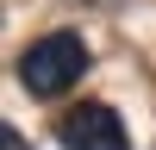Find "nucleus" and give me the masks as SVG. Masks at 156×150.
Listing matches in <instances>:
<instances>
[{"label": "nucleus", "mask_w": 156, "mask_h": 150, "mask_svg": "<svg viewBox=\"0 0 156 150\" xmlns=\"http://www.w3.org/2000/svg\"><path fill=\"white\" fill-rule=\"evenodd\" d=\"M81 69H87L81 31H44V38H31V44L19 50V88H25L31 100L69 94V88L81 81Z\"/></svg>", "instance_id": "1"}, {"label": "nucleus", "mask_w": 156, "mask_h": 150, "mask_svg": "<svg viewBox=\"0 0 156 150\" xmlns=\"http://www.w3.org/2000/svg\"><path fill=\"white\" fill-rule=\"evenodd\" d=\"M56 138H62V150H131L125 119L106 106V100H81L75 112H62Z\"/></svg>", "instance_id": "2"}, {"label": "nucleus", "mask_w": 156, "mask_h": 150, "mask_svg": "<svg viewBox=\"0 0 156 150\" xmlns=\"http://www.w3.org/2000/svg\"><path fill=\"white\" fill-rule=\"evenodd\" d=\"M0 150H25V138H19V125H0Z\"/></svg>", "instance_id": "3"}]
</instances>
